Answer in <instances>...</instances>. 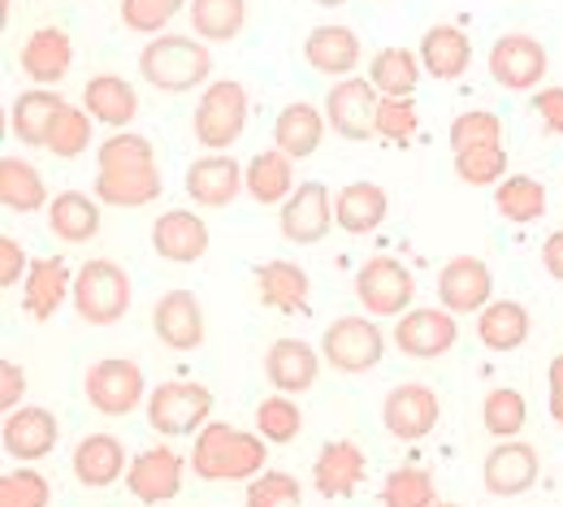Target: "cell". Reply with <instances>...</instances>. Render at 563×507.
I'll use <instances>...</instances> for the list:
<instances>
[{
    "label": "cell",
    "mask_w": 563,
    "mask_h": 507,
    "mask_svg": "<svg viewBox=\"0 0 563 507\" xmlns=\"http://www.w3.org/2000/svg\"><path fill=\"white\" fill-rule=\"evenodd\" d=\"M299 504H303V491L282 469H265L261 477L247 482V507H299Z\"/></svg>",
    "instance_id": "cell-47"
},
{
    "label": "cell",
    "mask_w": 563,
    "mask_h": 507,
    "mask_svg": "<svg viewBox=\"0 0 563 507\" xmlns=\"http://www.w3.org/2000/svg\"><path fill=\"white\" fill-rule=\"evenodd\" d=\"M533 113L542 118V126L551 135H563V87H542L533 96Z\"/></svg>",
    "instance_id": "cell-51"
},
{
    "label": "cell",
    "mask_w": 563,
    "mask_h": 507,
    "mask_svg": "<svg viewBox=\"0 0 563 507\" xmlns=\"http://www.w3.org/2000/svg\"><path fill=\"white\" fill-rule=\"evenodd\" d=\"M140 74L156 91L178 96L209 82L212 53L205 48V40H191V35H156L140 53Z\"/></svg>",
    "instance_id": "cell-3"
},
{
    "label": "cell",
    "mask_w": 563,
    "mask_h": 507,
    "mask_svg": "<svg viewBox=\"0 0 563 507\" xmlns=\"http://www.w3.org/2000/svg\"><path fill=\"white\" fill-rule=\"evenodd\" d=\"M161 169H156V147L143 135H113L96 152V200L113 209H143L161 196Z\"/></svg>",
    "instance_id": "cell-1"
},
{
    "label": "cell",
    "mask_w": 563,
    "mask_h": 507,
    "mask_svg": "<svg viewBox=\"0 0 563 507\" xmlns=\"http://www.w3.org/2000/svg\"><path fill=\"white\" fill-rule=\"evenodd\" d=\"M22 274H31L26 269V252H22V243L18 239H0V287H18V278Z\"/></svg>",
    "instance_id": "cell-52"
},
{
    "label": "cell",
    "mask_w": 563,
    "mask_h": 507,
    "mask_svg": "<svg viewBox=\"0 0 563 507\" xmlns=\"http://www.w3.org/2000/svg\"><path fill=\"white\" fill-rule=\"evenodd\" d=\"M321 356L330 361V368H339V373H368V368H377L382 356H386V339H382V330L368 317H355L352 312V317H339L325 330Z\"/></svg>",
    "instance_id": "cell-9"
},
{
    "label": "cell",
    "mask_w": 563,
    "mask_h": 507,
    "mask_svg": "<svg viewBox=\"0 0 563 507\" xmlns=\"http://www.w3.org/2000/svg\"><path fill=\"white\" fill-rule=\"evenodd\" d=\"M433 507H460V504H433Z\"/></svg>",
    "instance_id": "cell-57"
},
{
    "label": "cell",
    "mask_w": 563,
    "mask_h": 507,
    "mask_svg": "<svg viewBox=\"0 0 563 507\" xmlns=\"http://www.w3.org/2000/svg\"><path fill=\"white\" fill-rule=\"evenodd\" d=\"M494 209L507 221H516V225H529V221H538L547 213V187L538 178H529V174H511V178H503L494 187Z\"/></svg>",
    "instance_id": "cell-40"
},
{
    "label": "cell",
    "mask_w": 563,
    "mask_h": 507,
    "mask_svg": "<svg viewBox=\"0 0 563 507\" xmlns=\"http://www.w3.org/2000/svg\"><path fill=\"white\" fill-rule=\"evenodd\" d=\"M191 126H196L200 147H209V152H225V147L239 144L243 131H247V91H243V82H234V78L209 82L200 104H196Z\"/></svg>",
    "instance_id": "cell-5"
},
{
    "label": "cell",
    "mask_w": 563,
    "mask_h": 507,
    "mask_svg": "<svg viewBox=\"0 0 563 507\" xmlns=\"http://www.w3.org/2000/svg\"><path fill=\"white\" fill-rule=\"evenodd\" d=\"M529 330H533V317H529V308L516 304V299H490V304L477 312V339H482L490 352H516V348H525Z\"/></svg>",
    "instance_id": "cell-31"
},
{
    "label": "cell",
    "mask_w": 563,
    "mask_h": 507,
    "mask_svg": "<svg viewBox=\"0 0 563 507\" xmlns=\"http://www.w3.org/2000/svg\"><path fill=\"white\" fill-rule=\"evenodd\" d=\"M377 104H382V96H377L373 82L343 78L325 96V122H330L334 135H343L352 144H364V140L377 135Z\"/></svg>",
    "instance_id": "cell-10"
},
{
    "label": "cell",
    "mask_w": 563,
    "mask_h": 507,
    "mask_svg": "<svg viewBox=\"0 0 563 507\" xmlns=\"http://www.w3.org/2000/svg\"><path fill=\"white\" fill-rule=\"evenodd\" d=\"M82 109H87L96 122L122 131V126L135 122L140 96H135V87H131L122 74H96V78L87 82V91H82Z\"/></svg>",
    "instance_id": "cell-30"
},
{
    "label": "cell",
    "mask_w": 563,
    "mask_h": 507,
    "mask_svg": "<svg viewBox=\"0 0 563 507\" xmlns=\"http://www.w3.org/2000/svg\"><path fill=\"white\" fill-rule=\"evenodd\" d=\"M364 473H368V460H364V451L355 447L352 438L325 442L317 464H312V482H317V491L325 499H352L360 491V482H364Z\"/></svg>",
    "instance_id": "cell-22"
},
{
    "label": "cell",
    "mask_w": 563,
    "mask_h": 507,
    "mask_svg": "<svg viewBox=\"0 0 563 507\" xmlns=\"http://www.w3.org/2000/svg\"><path fill=\"white\" fill-rule=\"evenodd\" d=\"M0 438H4V451H9L13 460H22V464H35V460L53 455V447H57V438H62V426H57V417H53L48 408H35V404H26V408H13V412H4Z\"/></svg>",
    "instance_id": "cell-19"
},
{
    "label": "cell",
    "mask_w": 563,
    "mask_h": 507,
    "mask_svg": "<svg viewBox=\"0 0 563 507\" xmlns=\"http://www.w3.org/2000/svg\"><path fill=\"white\" fill-rule=\"evenodd\" d=\"M334 209H330V187L325 183H299L295 196L282 205V239L295 243V247H308V243H321L334 225Z\"/></svg>",
    "instance_id": "cell-15"
},
{
    "label": "cell",
    "mask_w": 563,
    "mask_h": 507,
    "mask_svg": "<svg viewBox=\"0 0 563 507\" xmlns=\"http://www.w3.org/2000/svg\"><path fill=\"white\" fill-rule=\"evenodd\" d=\"M438 417H442V404H438L433 386H424V382H404V386H395V390L386 395V404H382V426L390 430V438H399V442L424 438L438 426Z\"/></svg>",
    "instance_id": "cell-14"
},
{
    "label": "cell",
    "mask_w": 563,
    "mask_h": 507,
    "mask_svg": "<svg viewBox=\"0 0 563 507\" xmlns=\"http://www.w3.org/2000/svg\"><path fill=\"white\" fill-rule=\"evenodd\" d=\"M152 330L169 352H196L205 343V308L191 290H165L152 308Z\"/></svg>",
    "instance_id": "cell-16"
},
{
    "label": "cell",
    "mask_w": 563,
    "mask_h": 507,
    "mask_svg": "<svg viewBox=\"0 0 563 507\" xmlns=\"http://www.w3.org/2000/svg\"><path fill=\"white\" fill-rule=\"evenodd\" d=\"M74 312L87 326H118L131 312V278L113 261H87L74 274Z\"/></svg>",
    "instance_id": "cell-4"
},
{
    "label": "cell",
    "mask_w": 563,
    "mask_h": 507,
    "mask_svg": "<svg viewBox=\"0 0 563 507\" xmlns=\"http://www.w3.org/2000/svg\"><path fill=\"white\" fill-rule=\"evenodd\" d=\"M455 174L468 183V187H498L507 178V147H468V152H455Z\"/></svg>",
    "instance_id": "cell-43"
},
{
    "label": "cell",
    "mask_w": 563,
    "mask_h": 507,
    "mask_svg": "<svg viewBox=\"0 0 563 507\" xmlns=\"http://www.w3.org/2000/svg\"><path fill=\"white\" fill-rule=\"evenodd\" d=\"M525 421H529V404H525V395H520V390L498 386V390L486 395V404H482V426H486L498 442L520 434V430H525Z\"/></svg>",
    "instance_id": "cell-41"
},
{
    "label": "cell",
    "mask_w": 563,
    "mask_h": 507,
    "mask_svg": "<svg viewBox=\"0 0 563 507\" xmlns=\"http://www.w3.org/2000/svg\"><path fill=\"white\" fill-rule=\"evenodd\" d=\"M247 191V169L230 156V152H212L187 165V196L205 209H225L234 205V196Z\"/></svg>",
    "instance_id": "cell-17"
},
{
    "label": "cell",
    "mask_w": 563,
    "mask_h": 507,
    "mask_svg": "<svg viewBox=\"0 0 563 507\" xmlns=\"http://www.w3.org/2000/svg\"><path fill=\"white\" fill-rule=\"evenodd\" d=\"M355 295L364 304L368 317H404L412 308L417 278L408 265H399L395 256H373L360 274H355Z\"/></svg>",
    "instance_id": "cell-7"
},
{
    "label": "cell",
    "mask_w": 563,
    "mask_h": 507,
    "mask_svg": "<svg viewBox=\"0 0 563 507\" xmlns=\"http://www.w3.org/2000/svg\"><path fill=\"white\" fill-rule=\"evenodd\" d=\"M421 57L408 48H382L368 66V82L377 87V96H395V100H412L417 82H421Z\"/></svg>",
    "instance_id": "cell-37"
},
{
    "label": "cell",
    "mask_w": 563,
    "mask_h": 507,
    "mask_svg": "<svg viewBox=\"0 0 563 507\" xmlns=\"http://www.w3.org/2000/svg\"><path fill=\"white\" fill-rule=\"evenodd\" d=\"M152 247L174 265H196L209 252V225L191 209H169L152 225Z\"/></svg>",
    "instance_id": "cell-21"
},
{
    "label": "cell",
    "mask_w": 563,
    "mask_h": 507,
    "mask_svg": "<svg viewBox=\"0 0 563 507\" xmlns=\"http://www.w3.org/2000/svg\"><path fill=\"white\" fill-rule=\"evenodd\" d=\"M22 395H26V373L13 361H4L0 364V408H4V412L22 408Z\"/></svg>",
    "instance_id": "cell-53"
},
{
    "label": "cell",
    "mask_w": 563,
    "mask_h": 507,
    "mask_svg": "<svg viewBox=\"0 0 563 507\" xmlns=\"http://www.w3.org/2000/svg\"><path fill=\"white\" fill-rule=\"evenodd\" d=\"M256 290H261V304L265 308H278V312H303L308 308V274L295 265V261H269L256 269Z\"/></svg>",
    "instance_id": "cell-34"
},
{
    "label": "cell",
    "mask_w": 563,
    "mask_h": 507,
    "mask_svg": "<svg viewBox=\"0 0 563 507\" xmlns=\"http://www.w3.org/2000/svg\"><path fill=\"white\" fill-rule=\"evenodd\" d=\"M48 225L62 243H87L100 234V205L87 200L82 191H62L48 205Z\"/></svg>",
    "instance_id": "cell-38"
},
{
    "label": "cell",
    "mask_w": 563,
    "mask_h": 507,
    "mask_svg": "<svg viewBox=\"0 0 563 507\" xmlns=\"http://www.w3.org/2000/svg\"><path fill=\"white\" fill-rule=\"evenodd\" d=\"M482 477H486V491L498 495V499H516V495L533 491L538 477H542L538 447H529V442H520V438H503L490 455H486Z\"/></svg>",
    "instance_id": "cell-13"
},
{
    "label": "cell",
    "mask_w": 563,
    "mask_h": 507,
    "mask_svg": "<svg viewBox=\"0 0 563 507\" xmlns=\"http://www.w3.org/2000/svg\"><path fill=\"white\" fill-rule=\"evenodd\" d=\"M247 196L256 205H286L295 196V169L286 152H256L247 161Z\"/></svg>",
    "instance_id": "cell-36"
},
{
    "label": "cell",
    "mask_w": 563,
    "mask_h": 507,
    "mask_svg": "<svg viewBox=\"0 0 563 507\" xmlns=\"http://www.w3.org/2000/svg\"><path fill=\"white\" fill-rule=\"evenodd\" d=\"M0 205L9 213H35L48 205V187L31 161H22V156L0 161Z\"/></svg>",
    "instance_id": "cell-35"
},
{
    "label": "cell",
    "mask_w": 563,
    "mask_h": 507,
    "mask_svg": "<svg viewBox=\"0 0 563 507\" xmlns=\"http://www.w3.org/2000/svg\"><path fill=\"white\" fill-rule=\"evenodd\" d=\"M247 0H191V31L205 44H225L243 31Z\"/></svg>",
    "instance_id": "cell-39"
},
{
    "label": "cell",
    "mask_w": 563,
    "mask_h": 507,
    "mask_svg": "<svg viewBox=\"0 0 563 507\" xmlns=\"http://www.w3.org/2000/svg\"><path fill=\"white\" fill-rule=\"evenodd\" d=\"M265 464H269V447L261 434H247L221 421H209L196 434L191 473L205 482H252L265 473Z\"/></svg>",
    "instance_id": "cell-2"
},
{
    "label": "cell",
    "mask_w": 563,
    "mask_h": 507,
    "mask_svg": "<svg viewBox=\"0 0 563 507\" xmlns=\"http://www.w3.org/2000/svg\"><path fill=\"white\" fill-rule=\"evenodd\" d=\"M53 486L40 469H18L0 477V507H48Z\"/></svg>",
    "instance_id": "cell-46"
},
{
    "label": "cell",
    "mask_w": 563,
    "mask_h": 507,
    "mask_svg": "<svg viewBox=\"0 0 563 507\" xmlns=\"http://www.w3.org/2000/svg\"><path fill=\"white\" fill-rule=\"evenodd\" d=\"M542 265H547V274L563 283V230L555 234H547V243H542Z\"/></svg>",
    "instance_id": "cell-55"
},
{
    "label": "cell",
    "mask_w": 563,
    "mask_h": 507,
    "mask_svg": "<svg viewBox=\"0 0 563 507\" xmlns=\"http://www.w3.org/2000/svg\"><path fill=\"white\" fill-rule=\"evenodd\" d=\"M256 430L265 442H295L299 430H303V412H299V404L290 399V395H269V399H261V408H256Z\"/></svg>",
    "instance_id": "cell-42"
},
{
    "label": "cell",
    "mask_w": 563,
    "mask_h": 507,
    "mask_svg": "<svg viewBox=\"0 0 563 507\" xmlns=\"http://www.w3.org/2000/svg\"><path fill=\"white\" fill-rule=\"evenodd\" d=\"M126 486L140 504H169L183 491V455L174 447H147L126 469Z\"/></svg>",
    "instance_id": "cell-20"
},
{
    "label": "cell",
    "mask_w": 563,
    "mask_h": 507,
    "mask_svg": "<svg viewBox=\"0 0 563 507\" xmlns=\"http://www.w3.org/2000/svg\"><path fill=\"white\" fill-rule=\"evenodd\" d=\"M212 417V390L200 382H161L147 395V421L156 434H200Z\"/></svg>",
    "instance_id": "cell-6"
},
{
    "label": "cell",
    "mask_w": 563,
    "mask_h": 507,
    "mask_svg": "<svg viewBox=\"0 0 563 507\" xmlns=\"http://www.w3.org/2000/svg\"><path fill=\"white\" fill-rule=\"evenodd\" d=\"M494 295V274L482 256H455L438 274V299L446 312H482Z\"/></svg>",
    "instance_id": "cell-18"
},
{
    "label": "cell",
    "mask_w": 563,
    "mask_h": 507,
    "mask_svg": "<svg viewBox=\"0 0 563 507\" xmlns=\"http://www.w3.org/2000/svg\"><path fill=\"white\" fill-rule=\"evenodd\" d=\"M321 140H325V113L317 104H303V100L299 104H286L278 113V122H274V144L290 161L312 156L321 147Z\"/></svg>",
    "instance_id": "cell-32"
},
{
    "label": "cell",
    "mask_w": 563,
    "mask_h": 507,
    "mask_svg": "<svg viewBox=\"0 0 563 507\" xmlns=\"http://www.w3.org/2000/svg\"><path fill=\"white\" fill-rule=\"evenodd\" d=\"M460 339V326H455V312L446 308H408L395 326V348L412 361H438L455 348Z\"/></svg>",
    "instance_id": "cell-11"
},
{
    "label": "cell",
    "mask_w": 563,
    "mask_h": 507,
    "mask_svg": "<svg viewBox=\"0 0 563 507\" xmlns=\"http://www.w3.org/2000/svg\"><path fill=\"white\" fill-rule=\"evenodd\" d=\"M303 57H308L312 70L325 74V78H352L360 57H364V48H360V35H355L352 26L325 22V26H317L303 40Z\"/></svg>",
    "instance_id": "cell-24"
},
{
    "label": "cell",
    "mask_w": 563,
    "mask_h": 507,
    "mask_svg": "<svg viewBox=\"0 0 563 507\" xmlns=\"http://www.w3.org/2000/svg\"><path fill=\"white\" fill-rule=\"evenodd\" d=\"M421 118H417V104L412 100H395V96H382L377 104V135L386 144H408L417 135Z\"/></svg>",
    "instance_id": "cell-50"
},
{
    "label": "cell",
    "mask_w": 563,
    "mask_h": 507,
    "mask_svg": "<svg viewBox=\"0 0 563 507\" xmlns=\"http://www.w3.org/2000/svg\"><path fill=\"white\" fill-rule=\"evenodd\" d=\"M143 399H147V386H143V368L135 361H122V356H109V361H96L87 368V404L104 417H126L135 412Z\"/></svg>",
    "instance_id": "cell-8"
},
{
    "label": "cell",
    "mask_w": 563,
    "mask_h": 507,
    "mask_svg": "<svg viewBox=\"0 0 563 507\" xmlns=\"http://www.w3.org/2000/svg\"><path fill=\"white\" fill-rule=\"evenodd\" d=\"M312 4H321V9H339V4H347V0H312Z\"/></svg>",
    "instance_id": "cell-56"
},
{
    "label": "cell",
    "mask_w": 563,
    "mask_h": 507,
    "mask_svg": "<svg viewBox=\"0 0 563 507\" xmlns=\"http://www.w3.org/2000/svg\"><path fill=\"white\" fill-rule=\"evenodd\" d=\"M317 373H321V356L303 339H278L265 352V377L274 382V390H282V395L312 390L317 386Z\"/></svg>",
    "instance_id": "cell-26"
},
{
    "label": "cell",
    "mask_w": 563,
    "mask_h": 507,
    "mask_svg": "<svg viewBox=\"0 0 563 507\" xmlns=\"http://www.w3.org/2000/svg\"><path fill=\"white\" fill-rule=\"evenodd\" d=\"M126 451L113 434H87L74 447V477L87 491H104L126 473Z\"/></svg>",
    "instance_id": "cell-27"
},
{
    "label": "cell",
    "mask_w": 563,
    "mask_h": 507,
    "mask_svg": "<svg viewBox=\"0 0 563 507\" xmlns=\"http://www.w3.org/2000/svg\"><path fill=\"white\" fill-rule=\"evenodd\" d=\"M490 144H503V122L490 109H473V113H460L451 122V152H468V147Z\"/></svg>",
    "instance_id": "cell-45"
},
{
    "label": "cell",
    "mask_w": 563,
    "mask_h": 507,
    "mask_svg": "<svg viewBox=\"0 0 563 507\" xmlns=\"http://www.w3.org/2000/svg\"><path fill=\"white\" fill-rule=\"evenodd\" d=\"M183 4L187 0H122V22L140 35H156L183 13Z\"/></svg>",
    "instance_id": "cell-49"
},
{
    "label": "cell",
    "mask_w": 563,
    "mask_h": 507,
    "mask_svg": "<svg viewBox=\"0 0 563 507\" xmlns=\"http://www.w3.org/2000/svg\"><path fill=\"white\" fill-rule=\"evenodd\" d=\"M547 66H551V57H547L542 40L520 35V31L494 40L490 74L498 87H507V91H533V87L547 78Z\"/></svg>",
    "instance_id": "cell-12"
},
{
    "label": "cell",
    "mask_w": 563,
    "mask_h": 507,
    "mask_svg": "<svg viewBox=\"0 0 563 507\" xmlns=\"http://www.w3.org/2000/svg\"><path fill=\"white\" fill-rule=\"evenodd\" d=\"M421 66L438 82H455L473 66V44L460 26H429L421 35Z\"/></svg>",
    "instance_id": "cell-29"
},
{
    "label": "cell",
    "mask_w": 563,
    "mask_h": 507,
    "mask_svg": "<svg viewBox=\"0 0 563 507\" xmlns=\"http://www.w3.org/2000/svg\"><path fill=\"white\" fill-rule=\"evenodd\" d=\"M433 473L424 469H395L382 486V507H433Z\"/></svg>",
    "instance_id": "cell-44"
},
{
    "label": "cell",
    "mask_w": 563,
    "mask_h": 507,
    "mask_svg": "<svg viewBox=\"0 0 563 507\" xmlns=\"http://www.w3.org/2000/svg\"><path fill=\"white\" fill-rule=\"evenodd\" d=\"M18 66L22 74L31 78V82H40V87H53V82H62L74 66V44L70 35L62 31V26H40L26 44H22V57H18Z\"/></svg>",
    "instance_id": "cell-25"
},
{
    "label": "cell",
    "mask_w": 563,
    "mask_h": 507,
    "mask_svg": "<svg viewBox=\"0 0 563 507\" xmlns=\"http://www.w3.org/2000/svg\"><path fill=\"white\" fill-rule=\"evenodd\" d=\"M66 295H74V283H70V269H66L62 256H44V261L31 265L26 287H22V308H26V317H35V321H53L57 308L66 304Z\"/></svg>",
    "instance_id": "cell-28"
},
{
    "label": "cell",
    "mask_w": 563,
    "mask_h": 507,
    "mask_svg": "<svg viewBox=\"0 0 563 507\" xmlns=\"http://www.w3.org/2000/svg\"><path fill=\"white\" fill-rule=\"evenodd\" d=\"M87 144H91V113L66 104L57 126H53V135H48V152L62 156V161H74L78 152H87Z\"/></svg>",
    "instance_id": "cell-48"
},
{
    "label": "cell",
    "mask_w": 563,
    "mask_h": 507,
    "mask_svg": "<svg viewBox=\"0 0 563 507\" xmlns=\"http://www.w3.org/2000/svg\"><path fill=\"white\" fill-rule=\"evenodd\" d=\"M547 386H551V417L555 426H563V352L547 368Z\"/></svg>",
    "instance_id": "cell-54"
},
{
    "label": "cell",
    "mask_w": 563,
    "mask_h": 507,
    "mask_svg": "<svg viewBox=\"0 0 563 507\" xmlns=\"http://www.w3.org/2000/svg\"><path fill=\"white\" fill-rule=\"evenodd\" d=\"M62 109H66V100H62L57 87H31V91H22V96L13 100V109H9V131L26 147H48V135H53Z\"/></svg>",
    "instance_id": "cell-23"
},
{
    "label": "cell",
    "mask_w": 563,
    "mask_h": 507,
    "mask_svg": "<svg viewBox=\"0 0 563 507\" xmlns=\"http://www.w3.org/2000/svg\"><path fill=\"white\" fill-rule=\"evenodd\" d=\"M390 213V200L377 183H347L334 196V225H343L347 234H373Z\"/></svg>",
    "instance_id": "cell-33"
}]
</instances>
